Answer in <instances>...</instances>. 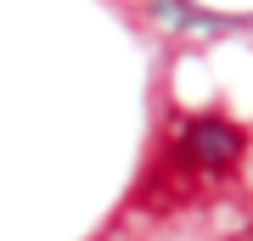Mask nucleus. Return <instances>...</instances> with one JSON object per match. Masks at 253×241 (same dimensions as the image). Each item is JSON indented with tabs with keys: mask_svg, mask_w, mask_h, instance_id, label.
I'll return each mask as SVG.
<instances>
[{
	"mask_svg": "<svg viewBox=\"0 0 253 241\" xmlns=\"http://www.w3.org/2000/svg\"><path fill=\"white\" fill-rule=\"evenodd\" d=\"M186 152L203 163V169H231L236 152H242V129L225 124V118H197L186 129Z\"/></svg>",
	"mask_w": 253,
	"mask_h": 241,
	"instance_id": "1",
	"label": "nucleus"
}]
</instances>
